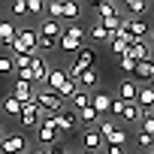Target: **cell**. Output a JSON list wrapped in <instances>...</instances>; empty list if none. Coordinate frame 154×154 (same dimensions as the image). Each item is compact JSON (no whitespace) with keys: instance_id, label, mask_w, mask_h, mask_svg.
Returning <instances> with one entry per match:
<instances>
[{"instance_id":"1","label":"cell","mask_w":154,"mask_h":154,"mask_svg":"<svg viewBox=\"0 0 154 154\" xmlns=\"http://www.w3.org/2000/svg\"><path fill=\"white\" fill-rule=\"evenodd\" d=\"M60 24L54 21V18H42L39 21V27H36V36H39V42H36V48H42V51H48V48H57V39H60Z\"/></svg>"},{"instance_id":"2","label":"cell","mask_w":154,"mask_h":154,"mask_svg":"<svg viewBox=\"0 0 154 154\" xmlns=\"http://www.w3.org/2000/svg\"><path fill=\"white\" fill-rule=\"evenodd\" d=\"M36 42H39L36 27H18L15 42L9 45V51H12V57H15V54H36Z\"/></svg>"},{"instance_id":"3","label":"cell","mask_w":154,"mask_h":154,"mask_svg":"<svg viewBox=\"0 0 154 154\" xmlns=\"http://www.w3.org/2000/svg\"><path fill=\"white\" fill-rule=\"evenodd\" d=\"M88 39V30L85 27H79V24H72V27H66L63 33H60V39H57V48L60 51H66V54H75L82 48V42Z\"/></svg>"},{"instance_id":"4","label":"cell","mask_w":154,"mask_h":154,"mask_svg":"<svg viewBox=\"0 0 154 154\" xmlns=\"http://www.w3.org/2000/svg\"><path fill=\"white\" fill-rule=\"evenodd\" d=\"M33 103L39 106V112H42V115H57V112H63V109H66V103H63L54 91H45V88H36Z\"/></svg>"},{"instance_id":"5","label":"cell","mask_w":154,"mask_h":154,"mask_svg":"<svg viewBox=\"0 0 154 154\" xmlns=\"http://www.w3.org/2000/svg\"><path fill=\"white\" fill-rule=\"evenodd\" d=\"M36 139L42 148H51L54 142H60V133H57V124H54V115H42L39 124H36Z\"/></svg>"},{"instance_id":"6","label":"cell","mask_w":154,"mask_h":154,"mask_svg":"<svg viewBox=\"0 0 154 154\" xmlns=\"http://www.w3.org/2000/svg\"><path fill=\"white\" fill-rule=\"evenodd\" d=\"M0 154H27V136L3 133V139H0Z\"/></svg>"},{"instance_id":"7","label":"cell","mask_w":154,"mask_h":154,"mask_svg":"<svg viewBox=\"0 0 154 154\" xmlns=\"http://www.w3.org/2000/svg\"><path fill=\"white\" fill-rule=\"evenodd\" d=\"M54 124H57V133H60V139H63L66 133H75V130H79V115H75L72 109H63V112L54 115Z\"/></svg>"},{"instance_id":"8","label":"cell","mask_w":154,"mask_h":154,"mask_svg":"<svg viewBox=\"0 0 154 154\" xmlns=\"http://www.w3.org/2000/svg\"><path fill=\"white\" fill-rule=\"evenodd\" d=\"M45 75H48V63L45 57L36 51L30 54V85H45Z\"/></svg>"},{"instance_id":"9","label":"cell","mask_w":154,"mask_h":154,"mask_svg":"<svg viewBox=\"0 0 154 154\" xmlns=\"http://www.w3.org/2000/svg\"><path fill=\"white\" fill-rule=\"evenodd\" d=\"M39 118H42V112H39V106H36V103H24V106H21V112H18V124H21L24 130L36 127V124H39Z\"/></svg>"},{"instance_id":"10","label":"cell","mask_w":154,"mask_h":154,"mask_svg":"<svg viewBox=\"0 0 154 154\" xmlns=\"http://www.w3.org/2000/svg\"><path fill=\"white\" fill-rule=\"evenodd\" d=\"M9 97H12L15 103H21V106H24V103H33L36 88H33L30 82H18V79H15V85H12V94H9Z\"/></svg>"},{"instance_id":"11","label":"cell","mask_w":154,"mask_h":154,"mask_svg":"<svg viewBox=\"0 0 154 154\" xmlns=\"http://www.w3.org/2000/svg\"><path fill=\"white\" fill-rule=\"evenodd\" d=\"M109 106H112V97L100 88V91H91V109L97 115H109Z\"/></svg>"},{"instance_id":"12","label":"cell","mask_w":154,"mask_h":154,"mask_svg":"<svg viewBox=\"0 0 154 154\" xmlns=\"http://www.w3.org/2000/svg\"><path fill=\"white\" fill-rule=\"evenodd\" d=\"M82 145H85L88 151H100V148H103V136L97 133V127H85V130H82Z\"/></svg>"},{"instance_id":"13","label":"cell","mask_w":154,"mask_h":154,"mask_svg":"<svg viewBox=\"0 0 154 154\" xmlns=\"http://www.w3.org/2000/svg\"><path fill=\"white\" fill-rule=\"evenodd\" d=\"M136 91H139V85L130 82V79H124V82L118 85V100H121V103H136Z\"/></svg>"},{"instance_id":"14","label":"cell","mask_w":154,"mask_h":154,"mask_svg":"<svg viewBox=\"0 0 154 154\" xmlns=\"http://www.w3.org/2000/svg\"><path fill=\"white\" fill-rule=\"evenodd\" d=\"M136 106H139L142 112H151V109H154V91H151V85H145V88L136 91Z\"/></svg>"},{"instance_id":"15","label":"cell","mask_w":154,"mask_h":154,"mask_svg":"<svg viewBox=\"0 0 154 154\" xmlns=\"http://www.w3.org/2000/svg\"><path fill=\"white\" fill-rule=\"evenodd\" d=\"M63 82H66V72L63 69H48V75H45V91H60L63 88Z\"/></svg>"},{"instance_id":"16","label":"cell","mask_w":154,"mask_h":154,"mask_svg":"<svg viewBox=\"0 0 154 154\" xmlns=\"http://www.w3.org/2000/svg\"><path fill=\"white\" fill-rule=\"evenodd\" d=\"M127 54L136 60V63H142V60H148L151 57V48H148V39L145 42H130V48H127Z\"/></svg>"},{"instance_id":"17","label":"cell","mask_w":154,"mask_h":154,"mask_svg":"<svg viewBox=\"0 0 154 154\" xmlns=\"http://www.w3.org/2000/svg\"><path fill=\"white\" fill-rule=\"evenodd\" d=\"M100 82V75H97V69L91 66V69H85L82 75H79V79H75V85H79L82 91H94V85Z\"/></svg>"},{"instance_id":"18","label":"cell","mask_w":154,"mask_h":154,"mask_svg":"<svg viewBox=\"0 0 154 154\" xmlns=\"http://www.w3.org/2000/svg\"><path fill=\"white\" fill-rule=\"evenodd\" d=\"M15 33H18V27H15V21H0V42H3L6 48L15 42Z\"/></svg>"},{"instance_id":"19","label":"cell","mask_w":154,"mask_h":154,"mask_svg":"<svg viewBox=\"0 0 154 154\" xmlns=\"http://www.w3.org/2000/svg\"><path fill=\"white\" fill-rule=\"evenodd\" d=\"M121 121H127V124H139V118H142V109L136 106V103H124V109H121V115H118Z\"/></svg>"},{"instance_id":"20","label":"cell","mask_w":154,"mask_h":154,"mask_svg":"<svg viewBox=\"0 0 154 154\" xmlns=\"http://www.w3.org/2000/svg\"><path fill=\"white\" fill-rule=\"evenodd\" d=\"M69 106H72V112L88 109V106H91V91H75V94L69 97Z\"/></svg>"},{"instance_id":"21","label":"cell","mask_w":154,"mask_h":154,"mask_svg":"<svg viewBox=\"0 0 154 154\" xmlns=\"http://www.w3.org/2000/svg\"><path fill=\"white\" fill-rule=\"evenodd\" d=\"M133 75H136V79H142V82H151V79H154V60L148 57V60H142V63H136V69H133Z\"/></svg>"},{"instance_id":"22","label":"cell","mask_w":154,"mask_h":154,"mask_svg":"<svg viewBox=\"0 0 154 154\" xmlns=\"http://www.w3.org/2000/svg\"><path fill=\"white\" fill-rule=\"evenodd\" d=\"M94 9H97V18L118 15V3H115V0H100V3H94Z\"/></svg>"},{"instance_id":"23","label":"cell","mask_w":154,"mask_h":154,"mask_svg":"<svg viewBox=\"0 0 154 154\" xmlns=\"http://www.w3.org/2000/svg\"><path fill=\"white\" fill-rule=\"evenodd\" d=\"M124 9H127V15H130V18H139V15L148 9V3H145V0H127Z\"/></svg>"},{"instance_id":"24","label":"cell","mask_w":154,"mask_h":154,"mask_svg":"<svg viewBox=\"0 0 154 154\" xmlns=\"http://www.w3.org/2000/svg\"><path fill=\"white\" fill-rule=\"evenodd\" d=\"M75 115H79V127L82 124H88V127H97V121H100V115L88 106V109H82V112H75Z\"/></svg>"},{"instance_id":"25","label":"cell","mask_w":154,"mask_h":154,"mask_svg":"<svg viewBox=\"0 0 154 154\" xmlns=\"http://www.w3.org/2000/svg\"><path fill=\"white\" fill-rule=\"evenodd\" d=\"M88 36H91V39H97V42H112V36L106 33V27H103L100 21H94V24H91V30H88Z\"/></svg>"},{"instance_id":"26","label":"cell","mask_w":154,"mask_h":154,"mask_svg":"<svg viewBox=\"0 0 154 154\" xmlns=\"http://www.w3.org/2000/svg\"><path fill=\"white\" fill-rule=\"evenodd\" d=\"M115 130H118V124H115L112 118H100V121H97V133H100L103 139H109Z\"/></svg>"},{"instance_id":"27","label":"cell","mask_w":154,"mask_h":154,"mask_svg":"<svg viewBox=\"0 0 154 154\" xmlns=\"http://www.w3.org/2000/svg\"><path fill=\"white\" fill-rule=\"evenodd\" d=\"M0 106H3V115H9V118H18V112H21V103H15L12 97H3Z\"/></svg>"},{"instance_id":"28","label":"cell","mask_w":154,"mask_h":154,"mask_svg":"<svg viewBox=\"0 0 154 154\" xmlns=\"http://www.w3.org/2000/svg\"><path fill=\"white\" fill-rule=\"evenodd\" d=\"M103 145H115V148H124V145H127V133L118 127V130H115L109 139H103Z\"/></svg>"},{"instance_id":"29","label":"cell","mask_w":154,"mask_h":154,"mask_svg":"<svg viewBox=\"0 0 154 154\" xmlns=\"http://www.w3.org/2000/svg\"><path fill=\"white\" fill-rule=\"evenodd\" d=\"M79 12H82V3H72V0H63V15L60 18H79Z\"/></svg>"},{"instance_id":"30","label":"cell","mask_w":154,"mask_h":154,"mask_svg":"<svg viewBox=\"0 0 154 154\" xmlns=\"http://www.w3.org/2000/svg\"><path fill=\"white\" fill-rule=\"evenodd\" d=\"M45 12H48L45 18H54V21H57V18L63 15V0H51V3H45Z\"/></svg>"},{"instance_id":"31","label":"cell","mask_w":154,"mask_h":154,"mask_svg":"<svg viewBox=\"0 0 154 154\" xmlns=\"http://www.w3.org/2000/svg\"><path fill=\"white\" fill-rule=\"evenodd\" d=\"M75 91H82V88H79V85H75V82H69V79H66V82H63V88L57 91V97H60V100L66 103V100H69V97H72Z\"/></svg>"},{"instance_id":"32","label":"cell","mask_w":154,"mask_h":154,"mask_svg":"<svg viewBox=\"0 0 154 154\" xmlns=\"http://www.w3.org/2000/svg\"><path fill=\"white\" fill-rule=\"evenodd\" d=\"M24 3H27V12H33V15H42V12H45V3H42V0H24Z\"/></svg>"},{"instance_id":"33","label":"cell","mask_w":154,"mask_h":154,"mask_svg":"<svg viewBox=\"0 0 154 154\" xmlns=\"http://www.w3.org/2000/svg\"><path fill=\"white\" fill-rule=\"evenodd\" d=\"M118 66H121L124 72H133V69H136V60H133L130 54H124V57H118Z\"/></svg>"},{"instance_id":"34","label":"cell","mask_w":154,"mask_h":154,"mask_svg":"<svg viewBox=\"0 0 154 154\" xmlns=\"http://www.w3.org/2000/svg\"><path fill=\"white\" fill-rule=\"evenodd\" d=\"M45 151H48V154H75V151H72V148H66L63 142H54V145H51V148H45Z\"/></svg>"},{"instance_id":"35","label":"cell","mask_w":154,"mask_h":154,"mask_svg":"<svg viewBox=\"0 0 154 154\" xmlns=\"http://www.w3.org/2000/svg\"><path fill=\"white\" fill-rule=\"evenodd\" d=\"M0 72H15V66H12V57H9V54H0Z\"/></svg>"},{"instance_id":"36","label":"cell","mask_w":154,"mask_h":154,"mask_svg":"<svg viewBox=\"0 0 154 154\" xmlns=\"http://www.w3.org/2000/svg\"><path fill=\"white\" fill-rule=\"evenodd\" d=\"M9 9H12V15H24V12H27V3H24V0H12Z\"/></svg>"},{"instance_id":"37","label":"cell","mask_w":154,"mask_h":154,"mask_svg":"<svg viewBox=\"0 0 154 154\" xmlns=\"http://www.w3.org/2000/svg\"><path fill=\"white\" fill-rule=\"evenodd\" d=\"M136 142H139L142 148H151V145H154V136H148V133H136Z\"/></svg>"},{"instance_id":"38","label":"cell","mask_w":154,"mask_h":154,"mask_svg":"<svg viewBox=\"0 0 154 154\" xmlns=\"http://www.w3.org/2000/svg\"><path fill=\"white\" fill-rule=\"evenodd\" d=\"M103 154H124V148H115V145H106V151Z\"/></svg>"},{"instance_id":"39","label":"cell","mask_w":154,"mask_h":154,"mask_svg":"<svg viewBox=\"0 0 154 154\" xmlns=\"http://www.w3.org/2000/svg\"><path fill=\"white\" fill-rule=\"evenodd\" d=\"M148 36H151V39H154V27H151V33H148Z\"/></svg>"},{"instance_id":"40","label":"cell","mask_w":154,"mask_h":154,"mask_svg":"<svg viewBox=\"0 0 154 154\" xmlns=\"http://www.w3.org/2000/svg\"><path fill=\"white\" fill-rule=\"evenodd\" d=\"M148 85H151V91H154V79H151V82H148Z\"/></svg>"},{"instance_id":"41","label":"cell","mask_w":154,"mask_h":154,"mask_svg":"<svg viewBox=\"0 0 154 154\" xmlns=\"http://www.w3.org/2000/svg\"><path fill=\"white\" fill-rule=\"evenodd\" d=\"M0 139H3V127H0Z\"/></svg>"},{"instance_id":"42","label":"cell","mask_w":154,"mask_h":154,"mask_svg":"<svg viewBox=\"0 0 154 154\" xmlns=\"http://www.w3.org/2000/svg\"><path fill=\"white\" fill-rule=\"evenodd\" d=\"M148 115H151V118H154V109H151V112H148Z\"/></svg>"},{"instance_id":"43","label":"cell","mask_w":154,"mask_h":154,"mask_svg":"<svg viewBox=\"0 0 154 154\" xmlns=\"http://www.w3.org/2000/svg\"><path fill=\"white\" fill-rule=\"evenodd\" d=\"M88 154H100V151H88Z\"/></svg>"},{"instance_id":"44","label":"cell","mask_w":154,"mask_h":154,"mask_svg":"<svg viewBox=\"0 0 154 154\" xmlns=\"http://www.w3.org/2000/svg\"><path fill=\"white\" fill-rule=\"evenodd\" d=\"M148 154H154V151H148Z\"/></svg>"}]
</instances>
